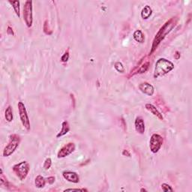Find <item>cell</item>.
I'll return each instance as SVG.
<instances>
[{
  "label": "cell",
  "mask_w": 192,
  "mask_h": 192,
  "mask_svg": "<svg viewBox=\"0 0 192 192\" xmlns=\"http://www.w3.org/2000/svg\"><path fill=\"white\" fill-rule=\"evenodd\" d=\"M175 23H176V22H175L174 20V18H173V19L167 21V22L160 29V30L158 31V32L157 33L156 35H155V38H154L153 42H152V49H151L150 53H149L150 55L156 50V48L158 47V46L159 45V44L161 43V41L165 38V36L171 31L172 29H173V26H175Z\"/></svg>",
  "instance_id": "1"
},
{
  "label": "cell",
  "mask_w": 192,
  "mask_h": 192,
  "mask_svg": "<svg viewBox=\"0 0 192 192\" xmlns=\"http://www.w3.org/2000/svg\"><path fill=\"white\" fill-rule=\"evenodd\" d=\"M174 69V64L172 62L164 58H161L155 63V71H154V78H158L160 77L164 76L168 74Z\"/></svg>",
  "instance_id": "2"
},
{
  "label": "cell",
  "mask_w": 192,
  "mask_h": 192,
  "mask_svg": "<svg viewBox=\"0 0 192 192\" xmlns=\"http://www.w3.org/2000/svg\"><path fill=\"white\" fill-rule=\"evenodd\" d=\"M29 169V164L27 161H21L14 166L13 171L20 180H24L28 175Z\"/></svg>",
  "instance_id": "3"
},
{
  "label": "cell",
  "mask_w": 192,
  "mask_h": 192,
  "mask_svg": "<svg viewBox=\"0 0 192 192\" xmlns=\"http://www.w3.org/2000/svg\"><path fill=\"white\" fill-rule=\"evenodd\" d=\"M20 143V137L16 134H13V135L10 136V140L9 143L3 151V156L8 157L10 156L14 152L17 148L18 147Z\"/></svg>",
  "instance_id": "4"
},
{
  "label": "cell",
  "mask_w": 192,
  "mask_h": 192,
  "mask_svg": "<svg viewBox=\"0 0 192 192\" xmlns=\"http://www.w3.org/2000/svg\"><path fill=\"white\" fill-rule=\"evenodd\" d=\"M23 19L28 27H31L32 25V2L26 1L23 6Z\"/></svg>",
  "instance_id": "5"
},
{
  "label": "cell",
  "mask_w": 192,
  "mask_h": 192,
  "mask_svg": "<svg viewBox=\"0 0 192 192\" xmlns=\"http://www.w3.org/2000/svg\"><path fill=\"white\" fill-rule=\"evenodd\" d=\"M163 137L158 134H152L149 140V148L152 153H157L163 144Z\"/></svg>",
  "instance_id": "6"
},
{
  "label": "cell",
  "mask_w": 192,
  "mask_h": 192,
  "mask_svg": "<svg viewBox=\"0 0 192 192\" xmlns=\"http://www.w3.org/2000/svg\"><path fill=\"white\" fill-rule=\"evenodd\" d=\"M18 110H19L20 118V121L22 122V125H23L24 128L29 131L30 130V122L29 119L28 114H27L26 109L25 105L23 102H18Z\"/></svg>",
  "instance_id": "7"
},
{
  "label": "cell",
  "mask_w": 192,
  "mask_h": 192,
  "mask_svg": "<svg viewBox=\"0 0 192 192\" xmlns=\"http://www.w3.org/2000/svg\"><path fill=\"white\" fill-rule=\"evenodd\" d=\"M75 150V144L74 143H69L65 145L63 147L60 149V150L58 152L57 154V158H62L68 156L71 153Z\"/></svg>",
  "instance_id": "8"
},
{
  "label": "cell",
  "mask_w": 192,
  "mask_h": 192,
  "mask_svg": "<svg viewBox=\"0 0 192 192\" xmlns=\"http://www.w3.org/2000/svg\"><path fill=\"white\" fill-rule=\"evenodd\" d=\"M138 88L142 93L149 96H152L155 93V88L153 87V86L151 85L149 83H142L138 86Z\"/></svg>",
  "instance_id": "9"
},
{
  "label": "cell",
  "mask_w": 192,
  "mask_h": 192,
  "mask_svg": "<svg viewBox=\"0 0 192 192\" xmlns=\"http://www.w3.org/2000/svg\"><path fill=\"white\" fill-rule=\"evenodd\" d=\"M62 176L65 179H66L69 182H72V183H78L80 181L79 176L75 172L65 171L63 172Z\"/></svg>",
  "instance_id": "10"
},
{
  "label": "cell",
  "mask_w": 192,
  "mask_h": 192,
  "mask_svg": "<svg viewBox=\"0 0 192 192\" xmlns=\"http://www.w3.org/2000/svg\"><path fill=\"white\" fill-rule=\"evenodd\" d=\"M134 125H135V129L137 133L140 134H144L145 132V124L144 121L141 117H137L135 122H134Z\"/></svg>",
  "instance_id": "11"
},
{
  "label": "cell",
  "mask_w": 192,
  "mask_h": 192,
  "mask_svg": "<svg viewBox=\"0 0 192 192\" xmlns=\"http://www.w3.org/2000/svg\"><path fill=\"white\" fill-rule=\"evenodd\" d=\"M145 107H146V109L148 110V111H149L151 113H152V114H153L154 116L158 117L160 120H163L164 117H163L162 114L158 111V109H157L156 107L153 105V104H146V105H145Z\"/></svg>",
  "instance_id": "12"
},
{
  "label": "cell",
  "mask_w": 192,
  "mask_h": 192,
  "mask_svg": "<svg viewBox=\"0 0 192 192\" xmlns=\"http://www.w3.org/2000/svg\"><path fill=\"white\" fill-rule=\"evenodd\" d=\"M69 131H70V126H69V122H66V121H64V122H62V124L61 131H60L59 133L57 134L56 137L59 138V137H62V136L66 135V134H68V133L69 132Z\"/></svg>",
  "instance_id": "13"
},
{
  "label": "cell",
  "mask_w": 192,
  "mask_h": 192,
  "mask_svg": "<svg viewBox=\"0 0 192 192\" xmlns=\"http://www.w3.org/2000/svg\"><path fill=\"white\" fill-rule=\"evenodd\" d=\"M152 13V8H150V6H149V5L144 6V8H143L142 9V11H141L142 18H143V19H145V20L148 19V18H149V17L151 16Z\"/></svg>",
  "instance_id": "14"
},
{
  "label": "cell",
  "mask_w": 192,
  "mask_h": 192,
  "mask_svg": "<svg viewBox=\"0 0 192 192\" xmlns=\"http://www.w3.org/2000/svg\"><path fill=\"white\" fill-rule=\"evenodd\" d=\"M133 36H134V38L136 41L139 42V43H143L144 42L145 36L140 30H136Z\"/></svg>",
  "instance_id": "15"
},
{
  "label": "cell",
  "mask_w": 192,
  "mask_h": 192,
  "mask_svg": "<svg viewBox=\"0 0 192 192\" xmlns=\"http://www.w3.org/2000/svg\"><path fill=\"white\" fill-rule=\"evenodd\" d=\"M35 183L36 188H44L45 186V184H46V181H45L44 178L41 175H38L37 177L35 178Z\"/></svg>",
  "instance_id": "16"
},
{
  "label": "cell",
  "mask_w": 192,
  "mask_h": 192,
  "mask_svg": "<svg viewBox=\"0 0 192 192\" xmlns=\"http://www.w3.org/2000/svg\"><path fill=\"white\" fill-rule=\"evenodd\" d=\"M5 117L7 122H11L13 120V111H12L11 106H8V107L6 108L5 112Z\"/></svg>",
  "instance_id": "17"
},
{
  "label": "cell",
  "mask_w": 192,
  "mask_h": 192,
  "mask_svg": "<svg viewBox=\"0 0 192 192\" xmlns=\"http://www.w3.org/2000/svg\"><path fill=\"white\" fill-rule=\"evenodd\" d=\"M8 2L13 7L15 13L17 15L18 17H20V2L19 1H8Z\"/></svg>",
  "instance_id": "18"
},
{
  "label": "cell",
  "mask_w": 192,
  "mask_h": 192,
  "mask_svg": "<svg viewBox=\"0 0 192 192\" xmlns=\"http://www.w3.org/2000/svg\"><path fill=\"white\" fill-rule=\"evenodd\" d=\"M114 67L118 72H120V73H124L125 72V68H124L123 65L120 62H116L115 63Z\"/></svg>",
  "instance_id": "19"
},
{
  "label": "cell",
  "mask_w": 192,
  "mask_h": 192,
  "mask_svg": "<svg viewBox=\"0 0 192 192\" xmlns=\"http://www.w3.org/2000/svg\"><path fill=\"white\" fill-rule=\"evenodd\" d=\"M51 165H52V160H51V158H47V159L45 160L44 163V168L45 170H49V169L50 168Z\"/></svg>",
  "instance_id": "20"
},
{
  "label": "cell",
  "mask_w": 192,
  "mask_h": 192,
  "mask_svg": "<svg viewBox=\"0 0 192 192\" xmlns=\"http://www.w3.org/2000/svg\"><path fill=\"white\" fill-rule=\"evenodd\" d=\"M161 188H162V190L164 191L167 192V191H173V188H171V187L170 186V185H168V184H166V183H163L162 185H161Z\"/></svg>",
  "instance_id": "21"
},
{
  "label": "cell",
  "mask_w": 192,
  "mask_h": 192,
  "mask_svg": "<svg viewBox=\"0 0 192 192\" xmlns=\"http://www.w3.org/2000/svg\"><path fill=\"white\" fill-rule=\"evenodd\" d=\"M148 68H149V62L144 63V65H143V66L140 67L138 73H144V72H146V71H147Z\"/></svg>",
  "instance_id": "22"
},
{
  "label": "cell",
  "mask_w": 192,
  "mask_h": 192,
  "mask_svg": "<svg viewBox=\"0 0 192 192\" xmlns=\"http://www.w3.org/2000/svg\"><path fill=\"white\" fill-rule=\"evenodd\" d=\"M69 59V53L67 51V52L63 54L62 56L61 61L62 62H67Z\"/></svg>",
  "instance_id": "23"
},
{
  "label": "cell",
  "mask_w": 192,
  "mask_h": 192,
  "mask_svg": "<svg viewBox=\"0 0 192 192\" xmlns=\"http://www.w3.org/2000/svg\"><path fill=\"white\" fill-rule=\"evenodd\" d=\"M55 177L54 176H50V177L47 178V182L49 184H50V185H52V184L54 183V182H55Z\"/></svg>",
  "instance_id": "24"
},
{
  "label": "cell",
  "mask_w": 192,
  "mask_h": 192,
  "mask_svg": "<svg viewBox=\"0 0 192 192\" xmlns=\"http://www.w3.org/2000/svg\"><path fill=\"white\" fill-rule=\"evenodd\" d=\"M87 191V189H80V188H69V189L65 190V191Z\"/></svg>",
  "instance_id": "25"
},
{
  "label": "cell",
  "mask_w": 192,
  "mask_h": 192,
  "mask_svg": "<svg viewBox=\"0 0 192 192\" xmlns=\"http://www.w3.org/2000/svg\"><path fill=\"white\" fill-rule=\"evenodd\" d=\"M174 58L176 59H179L180 58V53H179V51H176V53L174 54Z\"/></svg>",
  "instance_id": "26"
},
{
  "label": "cell",
  "mask_w": 192,
  "mask_h": 192,
  "mask_svg": "<svg viewBox=\"0 0 192 192\" xmlns=\"http://www.w3.org/2000/svg\"><path fill=\"white\" fill-rule=\"evenodd\" d=\"M8 34H11V35H14V33H13V31H12L11 30V27H8Z\"/></svg>",
  "instance_id": "27"
},
{
  "label": "cell",
  "mask_w": 192,
  "mask_h": 192,
  "mask_svg": "<svg viewBox=\"0 0 192 192\" xmlns=\"http://www.w3.org/2000/svg\"><path fill=\"white\" fill-rule=\"evenodd\" d=\"M123 155H128V157L131 156V154H130L129 152H128V151H126V150H124L123 151Z\"/></svg>",
  "instance_id": "28"
},
{
  "label": "cell",
  "mask_w": 192,
  "mask_h": 192,
  "mask_svg": "<svg viewBox=\"0 0 192 192\" xmlns=\"http://www.w3.org/2000/svg\"><path fill=\"white\" fill-rule=\"evenodd\" d=\"M140 191H146V190H145V189H143V188H142V189H141V190H140Z\"/></svg>",
  "instance_id": "29"
}]
</instances>
